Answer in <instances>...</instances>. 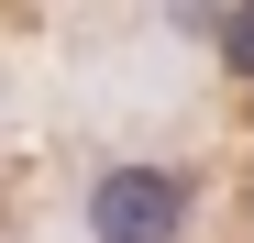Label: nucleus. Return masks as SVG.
<instances>
[{
	"label": "nucleus",
	"mask_w": 254,
	"mask_h": 243,
	"mask_svg": "<svg viewBox=\"0 0 254 243\" xmlns=\"http://www.w3.org/2000/svg\"><path fill=\"white\" fill-rule=\"evenodd\" d=\"M89 232L100 243H177L188 232V177H166V166H111L89 188Z\"/></svg>",
	"instance_id": "obj_1"
},
{
	"label": "nucleus",
	"mask_w": 254,
	"mask_h": 243,
	"mask_svg": "<svg viewBox=\"0 0 254 243\" xmlns=\"http://www.w3.org/2000/svg\"><path fill=\"white\" fill-rule=\"evenodd\" d=\"M232 56H243V66H254V11H243V22H232Z\"/></svg>",
	"instance_id": "obj_2"
}]
</instances>
